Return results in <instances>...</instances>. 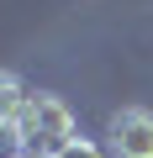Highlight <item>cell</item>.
<instances>
[{"label": "cell", "mask_w": 153, "mask_h": 158, "mask_svg": "<svg viewBox=\"0 0 153 158\" xmlns=\"http://www.w3.org/2000/svg\"><path fill=\"white\" fill-rule=\"evenodd\" d=\"M27 106H32V90L21 85L11 69H0V121H6V127H16Z\"/></svg>", "instance_id": "cell-3"}, {"label": "cell", "mask_w": 153, "mask_h": 158, "mask_svg": "<svg viewBox=\"0 0 153 158\" xmlns=\"http://www.w3.org/2000/svg\"><path fill=\"white\" fill-rule=\"evenodd\" d=\"M16 153H27V148H21V132L0 121V158H16Z\"/></svg>", "instance_id": "cell-4"}, {"label": "cell", "mask_w": 153, "mask_h": 158, "mask_svg": "<svg viewBox=\"0 0 153 158\" xmlns=\"http://www.w3.org/2000/svg\"><path fill=\"white\" fill-rule=\"evenodd\" d=\"M16 132H21V148L37 153V158H58L74 137H79V132H74V111L58 95H32V106L21 111Z\"/></svg>", "instance_id": "cell-1"}, {"label": "cell", "mask_w": 153, "mask_h": 158, "mask_svg": "<svg viewBox=\"0 0 153 158\" xmlns=\"http://www.w3.org/2000/svg\"><path fill=\"white\" fill-rule=\"evenodd\" d=\"M58 158H106V153H100V148H95L90 137H74V142H69V148H63Z\"/></svg>", "instance_id": "cell-5"}, {"label": "cell", "mask_w": 153, "mask_h": 158, "mask_svg": "<svg viewBox=\"0 0 153 158\" xmlns=\"http://www.w3.org/2000/svg\"><path fill=\"white\" fill-rule=\"evenodd\" d=\"M16 158H37V153H16Z\"/></svg>", "instance_id": "cell-6"}, {"label": "cell", "mask_w": 153, "mask_h": 158, "mask_svg": "<svg viewBox=\"0 0 153 158\" xmlns=\"http://www.w3.org/2000/svg\"><path fill=\"white\" fill-rule=\"evenodd\" d=\"M106 137H111V153L116 158H153V111L121 106L106 121Z\"/></svg>", "instance_id": "cell-2"}]
</instances>
